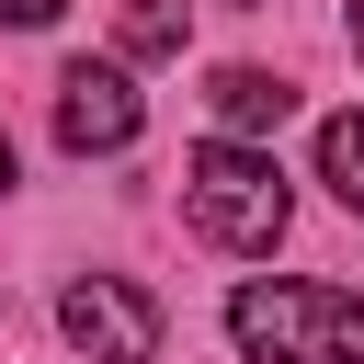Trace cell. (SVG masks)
<instances>
[{"label":"cell","mask_w":364,"mask_h":364,"mask_svg":"<svg viewBox=\"0 0 364 364\" xmlns=\"http://www.w3.org/2000/svg\"><path fill=\"white\" fill-rule=\"evenodd\" d=\"M228 341L250 364H364V296L307 273H250L228 296Z\"/></svg>","instance_id":"6da1fadb"},{"label":"cell","mask_w":364,"mask_h":364,"mask_svg":"<svg viewBox=\"0 0 364 364\" xmlns=\"http://www.w3.org/2000/svg\"><path fill=\"white\" fill-rule=\"evenodd\" d=\"M182 216H193L216 250H273L284 216H296V193H284V171H273L262 136H205V148L182 159Z\"/></svg>","instance_id":"7a4b0ae2"},{"label":"cell","mask_w":364,"mask_h":364,"mask_svg":"<svg viewBox=\"0 0 364 364\" xmlns=\"http://www.w3.org/2000/svg\"><path fill=\"white\" fill-rule=\"evenodd\" d=\"M57 330H68V353H91V364H159V296L125 284V273H80V284L57 296Z\"/></svg>","instance_id":"3957f363"},{"label":"cell","mask_w":364,"mask_h":364,"mask_svg":"<svg viewBox=\"0 0 364 364\" xmlns=\"http://www.w3.org/2000/svg\"><path fill=\"white\" fill-rule=\"evenodd\" d=\"M136 125H148V102H136V80L125 68H68L57 80V148H80V159H114V148H136Z\"/></svg>","instance_id":"277c9868"},{"label":"cell","mask_w":364,"mask_h":364,"mask_svg":"<svg viewBox=\"0 0 364 364\" xmlns=\"http://www.w3.org/2000/svg\"><path fill=\"white\" fill-rule=\"evenodd\" d=\"M205 102H216V136H273V125L296 114V91H284L273 68H216Z\"/></svg>","instance_id":"5b68a950"},{"label":"cell","mask_w":364,"mask_h":364,"mask_svg":"<svg viewBox=\"0 0 364 364\" xmlns=\"http://www.w3.org/2000/svg\"><path fill=\"white\" fill-rule=\"evenodd\" d=\"M318 182H330V193H341V205L364 216V102L318 125Z\"/></svg>","instance_id":"8992f818"},{"label":"cell","mask_w":364,"mask_h":364,"mask_svg":"<svg viewBox=\"0 0 364 364\" xmlns=\"http://www.w3.org/2000/svg\"><path fill=\"white\" fill-rule=\"evenodd\" d=\"M125 57H182V0H114Z\"/></svg>","instance_id":"52a82bcc"},{"label":"cell","mask_w":364,"mask_h":364,"mask_svg":"<svg viewBox=\"0 0 364 364\" xmlns=\"http://www.w3.org/2000/svg\"><path fill=\"white\" fill-rule=\"evenodd\" d=\"M57 11H68V0H0V23H23V34H34V23H57Z\"/></svg>","instance_id":"ba28073f"},{"label":"cell","mask_w":364,"mask_h":364,"mask_svg":"<svg viewBox=\"0 0 364 364\" xmlns=\"http://www.w3.org/2000/svg\"><path fill=\"white\" fill-rule=\"evenodd\" d=\"M0 193H11V136H0Z\"/></svg>","instance_id":"9c48e42d"},{"label":"cell","mask_w":364,"mask_h":364,"mask_svg":"<svg viewBox=\"0 0 364 364\" xmlns=\"http://www.w3.org/2000/svg\"><path fill=\"white\" fill-rule=\"evenodd\" d=\"M353 57H364V0H353Z\"/></svg>","instance_id":"30bf717a"}]
</instances>
